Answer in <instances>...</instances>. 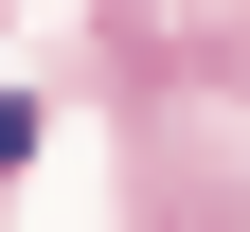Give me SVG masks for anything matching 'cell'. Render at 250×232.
Wrapping results in <instances>:
<instances>
[{"label":"cell","instance_id":"6da1fadb","mask_svg":"<svg viewBox=\"0 0 250 232\" xmlns=\"http://www.w3.org/2000/svg\"><path fill=\"white\" fill-rule=\"evenodd\" d=\"M18 143H36V107H0V161H18Z\"/></svg>","mask_w":250,"mask_h":232}]
</instances>
